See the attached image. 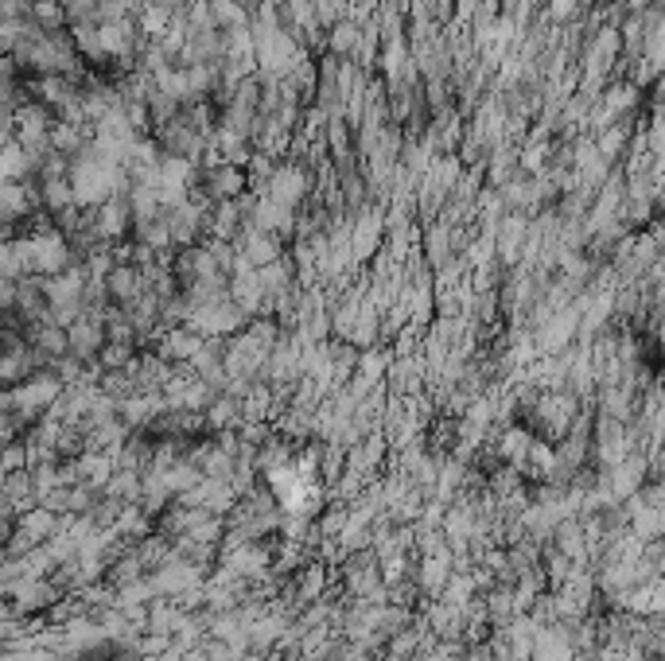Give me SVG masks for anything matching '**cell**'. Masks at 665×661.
Masks as SVG:
<instances>
[{"mask_svg":"<svg viewBox=\"0 0 665 661\" xmlns=\"http://www.w3.org/2000/svg\"><path fill=\"white\" fill-rule=\"evenodd\" d=\"M66 180H71L74 203L86 207V210L101 207L106 198L125 195V191H129V175H125V167L106 164L90 144H86V149L66 164Z\"/></svg>","mask_w":665,"mask_h":661,"instance_id":"6da1fadb","label":"cell"},{"mask_svg":"<svg viewBox=\"0 0 665 661\" xmlns=\"http://www.w3.org/2000/svg\"><path fill=\"white\" fill-rule=\"evenodd\" d=\"M58 393H63V378H58L51 366H43V370H35L28 381L12 386V413H17L20 424H35L55 405Z\"/></svg>","mask_w":665,"mask_h":661,"instance_id":"7a4b0ae2","label":"cell"},{"mask_svg":"<svg viewBox=\"0 0 665 661\" xmlns=\"http://www.w3.org/2000/svg\"><path fill=\"white\" fill-rule=\"evenodd\" d=\"M308 195H312V167L285 156L277 164V172L269 175V183H265V198H272L277 207L304 210Z\"/></svg>","mask_w":665,"mask_h":661,"instance_id":"3957f363","label":"cell"},{"mask_svg":"<svg viewBox=\"0 0 665 661\" xmlns=\"http://www.w3.org/2000/svg\"><path fill=\"white\" fill-rule=\"evenodd\" d=\"M63 599V592H58L55 584H51L47 576H40V579H20L17 587H12V595H9V604H12V611L17 615H24V619H43V615L51 611V607Z\"/></svg>","mask_w":665,"mask_h":661,"instance_id":"277c9868","label":"cell"},{"mask_svg":"<svg viewBox=\"0 0 665 661\" xmlns=\"http://www.w3.org/2000/svg\"><path fill=\"white\" fill-rule=\"evenodd\" d=\"M195 187L203 191L211 203H234V198L246 195V172L234 164H214V167H203L195 180Z\"/></svg>","mask_w":665,"mask_h":661,"instance_id":"5b68a950","label":"cell"},{"mask_svg":"<svg viewBox=\"0 0 665 661\" xmlns=\"http://www.w3.org/2000/svg\"><path fill=\"white\" fill-rule=\"evenodd\" d=\"M160 413H164V397L160 393H129L125 401H117V421L129 432H144Z\"/></svg>","mask_w":665,"mask_h":661,"instance_id":"8992f818","label":"cell"},{"mask_svg":"<svg viewBox=\"0 0 665 661\" xmlns=\"http://www.w3.org/2000/svg\"><path fill=\"white\" fill-rule=\"evenodd\" d=\"M234 246H238V253L246 257L254 269H265V264H272V261H280V257H285V241L272 238V234L249 230V226H242L238 238H234Z\"/></svg>","mask_w":665,"mask_h":661,"instance_id":"52a82bcc","label":"cell"},{"mask_svg":"<svg viewBox=\"0 0 665 661\" xmlns=\"http://www.w3.org/2000/svg\"><path fill=\"white\" fill-rule=\"evenodd\" d=\"M32 183H35V203H40L43 215L55 218V215H63V210L78 207L66 175H40V180H32Z\"/></svg>","mask_w":665,"mask_h":661,"instance_id":"ba28073f","label":"cell"},{"mask_svg":"<svg viewBox=\"0 0 665 661\" xmlns=\"http://www.w3.org/2000/svg\"><path fill=\"white\" fill-rule=\"evenodd\" d=\"M183 615H187V611H183L175 599H164V595H157V599L144 607V635H168V638H172Z\"/></svg>","mask_w":665,"mask_h":661,"instance_id":"9c48e42d","label":"cell"},{"mask_svg":"<svg viewBox=\"0 0 665 661\" xmlns=\"http://www.w3.org/2000/svg\"><path fill=\"white\" fill-rule=\"evenodd\" d=\"M101 284H106V296L117 300V304H125V300H137L140 292H144V277H140L137 264H114Z\"/></svg>","mask_w":665,"mask_h":661,"instance_id":"30bf717a","label":"cell"},{"mask_svg":"<svg viewBox=\"0 0 665 661\" xmlns=\"http://www.w3.org/2000/svg\"><path fill=\"white\" fill-rule=\"evenodd\" d=\"M242 230V203H214L211 215H206V238H218V241H234ZM203 238V241H206Z\"/></svg>","mask_w":665,"mask_h":661,"instance_id":"8fae6325","label":"cell"},{"mask_svg":"<svg viewBox=\"0 0 665 661\" xmlns=\"http://www.w3.org/2000/svg\"><path fill=\"white\" fill-rule=\"evenodd\" d=\"M596 401H600V416L611 421H634V409H639V397H631L623 386H600L596 389Z\"/></svg>","mask_w":665,"mask_h":661,"instance_id":"7c38bea8","label":"cell"},{"mask_svg":"<svg viewBox=\"0 0 665 661\" xmlns=\"http://www.w3.org/2000/svg\"><path fill=\"white\" fill-rule=\"evenodd\" d=\"M389 362H394V358H389L386 350H378V347L358 350V358H354V378H358L366 389H378L382 381H386Z\"/></svg>","mask_w":665,"mask_h":661,"instance_id":"4fadbf2b","label":"cell"},{"mask_svg":"<svg viewBox=\"0 0 665 661\" xmlns=\"http://www.w3.org/2000/svg\"><path fill=\"white\" fill-rule=\"evenodd\" d=\"M203 421H206V429H211V432L238 429V424H242V401H234V397L218 393L211 405L203 409Z\"/></svg>","mask_w":665,"mask_h":661,"instance_id":"5bb4252c","label":"cell"},{"mask_svg":"<svg viewBox=\"0 0 665 661\" xmlns=\"http://www.w3.org/2000/svg\"><path fill=\"white\" fill-rule=\"evenodd\" d=\"M28 20H32L40 32H66V9L58 0H28Z\"/></svg>","mask_w":665,"mask_h":661,"instance_id":"9a60e30c","label":"cell"},{"mask_svg":"<svg viewBox=\"0 0 665 661\" xmlns=\"http://www.w3.org/2000/svg\"><path fill=\"white\" fill-rule=\"evenodd\" d=\"M114 533L121 541H132V545H137L140 538H148V533H152V518H148L140 506H125V510L117 513V521H114Z\"/></svg>","mask_w":665,"mask_h":661,"instance_id":"2e32d148","label":"cell"},{"mask_svg":"<svg viewBox=\"0 0 665 661\" xmlns=\"http://www.w3.org/2000/svg\"><path fill=\"white\" fill-rule=\"evenodd\" d=\"M206 9H211V24L218 32H234V28L249 24V9H242L238 0H206Z\"/></svg>","mask_w":665,"mask_h":661,"instance_id":"e0dca14e","label":"cell"},{"mask_svg":"<svg viewBox=\"0 0 665 661\" xmlns=\"http://www.w3.org/2000/svg\"><path fill=\"white\" fill-rule=\"evenodd\" d=\"M101 495L117 498V502H125V506H137L140 502V475L137 472H121V467H117V472L109 475L106 487H101Z\"/></svg>","mask_w":665,"mask_h":661,"instance_id":"ac0fdd59","label":"cell"},{"mask_svg":"<svg viewBox=\"0 0 665 661\" xmlns=\"http://www.w3.org/2000/svg\"><path fill=\"white\" fill-rule=\"evenodd\" d=\"M475 579H471V572H452L448 576V584L440 587V599L443 604H452V607H463V604H471L475 599Z\"/></svg>","mask_w":665,"mask_h":661,"instance_id":"d6986e66","label":"cell"},{"mask_svg":"<svg viewBox=\"0 0 665 661\" xmlns=\"http://www.w3.org/2000/svg\"><path fill=\"white\" fill-rule=\"evenodd\" d=\"M98 393L114 397V401H125L132 393V378L125 370H101L98 373Z\"/></svg>","mask_w":665,"mask_h":661,"instance_id":"ffe728a7","label":"cell"},{"mask_svg":"<svg viewBox=\"0 0 665 661\" xmlns=\"http://www.w3.org/2000/svg\"><path fill=\"white\" fill-rule=\"evenodd\" d=\"M132 355H137V347H129V343H106L94 362H98L101 370H125V362H129Z\"/></svg>","mask_w":665,"mask_h":661,"instance_id":"44dd1931","label":"cell"},{"mask_svg":"<svg viewBox=\"0 0 665 661\" xmlns=\"http://www.w3.org/2000/svg\"><path fill=\"white\" fill-rule=\"evenodd\" d=\"M168 646H172V638H168V635H140L137 653H164Z\"/></svg>","mask_w":665,"mask_h":661,"instance_id":"7402d4cb","label":"cell"},{"mask_svg":"<svg viewBox=\"0 0 665 661\" xmlns=\"http://www.w3.org/2000/svg\"><path fill=\"white\" fill-rule=\"evenodd\" d=\"M12 144V113H0V149Z\"/></svg>","mask_w":665,"mask_h":661,"instance_id":"603a6c76","label":"cell"},{"mask_svg":"<svg viewBox=\"0 0 665 661\" xmlns=\"http://www.w3.org/2000/svg\"><path fill=\"white\" fill-rule=\"evenodd\" d=\"M0 355H4V343H0Z\"/></svg>","mask_w":665,"mask_h":661,"instance_id":"cb8c5ba5","label":"cell"}]
</instances>
